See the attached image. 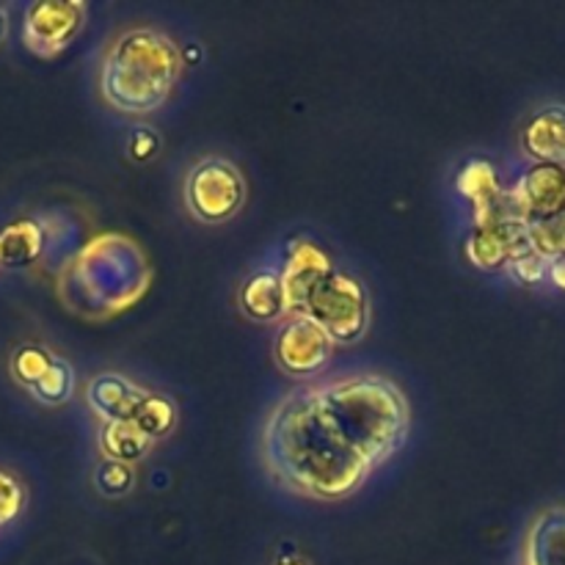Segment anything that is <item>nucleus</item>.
Returning a JSON list of instances; mask_svg holds the SVG:
<instances>
[{
  "mask_svg": "<svg viewBox=\"0 0 565 565\" xmlns=\"http://www.w3.org/2000/svg\"><path fill=\"white\" fill-rule=\"evenodd\" d=\"M86 28V3L81 0H42L28 6L22 42L39 58L64 53Z\"/></svg>",
  "mask_w": 565,
  "mask_h": 565,
  "instance_id": "39448f33",
  "label": "nucleus"
},
{
  "mask_svg": "<svg viewBox=\"0 0 565 565\" xmlns=\"http://www.w3.org/2000/svg\"><path fill=\"white\" fill-rule=\"evenodd\" d=\"M458 188L467 199H472L475 210H478V221L483 218L491 210V204L497 202V196L502 193L500 180H497L494 166L486 163V160H472L467 169L461 171V180H458Z\"/></svg>",
  "mask_w": 565,
  "mask_h": 565,
  "instance_id": "dca6fc26",
  "label": "nucleus"
},
{
  "mask_svg": "<svg viewBox=\"0 0 565 565\" xmlns=\"http://www.w3.org/2000/svg\"><path fill=\"white\" fill-rule=\"evenodd\" d=\"M132 154H136L138 160H147L152 158L154 152H158V138H154L152 130H141L136 138H132Z\"/></svg>",
  "mask_w": 565,
  "mask_h": 565,
  "instance_id": "b1692460",
  "label": "nucleus"
},
{
  "mask_svg": "<svg viewBox=\"0 0 565 565\" xmlns=\"http://www.w3.org/2000/svg\"><path fill=\"white\" fill-rule=\"evenodd\" d=\"M53 359L55 356L47 351V348L25 345L14 353V359H11V373H14V379L20 381L25 390H31V386L36 384L44 373H47V367L53 364Z\"/></svg>",
  "mask_w": 565,
  "mask_h": 565,
  "instance_id": "aec40b11",
  "label": "nucleus"
},
{
  "mask_svg": "<svg viewBox=\"0 0 565 565\" xmlns=\"http://www.w3.org/2000/svg\"><path fill=\"white\" fill-rule=\"evenodd\" d=\"M279 565H307L303 561H281Z\"/></svg>",
  "mask_w": 565,
  "mask_h": 565,
  "instance_id": "bb28decb",
  "label": "nucleus"
},
{
  "mask_svg": "<svg viewBox=\"0 0 565 565\" xmlns=\"http://www.w3.org/2000/svg\"><path fill=\"white\" fill-rule=\"evenodd\" d=\"M527 224H486L472 232L467 243V254L478 268L497 270L505 268L513 257L530 252Z\"/></svg>",
  "mask_w": 565,
  "mask_h": 565,
  "instance_id": "9d476101",
  "label": "nucleus"
},
{
  "mask_svg": "<svg viewBox=\"0 0 565 565\" xmlns=\"http://www.w3.org/2000/svg\"><path fill=\"white\" fill-rule=\"evenodd\" d=\"M182 53L169 33L138 25L110 42L99 70V94L121 114H152L180 81Z\"/></svg>",
  "mask_w": 565,
  "mask_h": 565,
  "instance_id": "f03ea898",
  "label": "nucleus"
},
{
  "mask_svg": "<svg viewBox=\"0 0 565 565\" xmlns=\"http://www.w3.org/2000/svg\"><path fill=\"white\" fill-rule=\"evenodd\" d=\"M530 243H533L535 252L546 259L565 257V207L557 213L546 215V218L530 221L527 224Z\"/></svg>",
  "mask_w": 565,
  "mask_h": 565,
  "instance_id": "6ab92c4d",
  "label": "nucleus"
},
{
  "mask_svg": "<svg viewBox=\"0 0 565 565\" xmlns=\"http://www.w3.org/2000/svg\"><path fill=\"white\" fill-rule=\"evenodd\" d=\"M182 193L193 218L202 224H224L246 204V180L232 160L210 154L188 171Z\"/></svg>",
  "mask_w": 565,
  "mask_h": 565,
  "instance_id": "20e7f679",
  "label": "nucleus"
},
{
  "mask_svg": "<svg viewBox=\"0 0 565 565\" xmlns=\"http://www.w3.org/2000/svg\"><path fill=\"white\" fill-rule=\"evenodd\" d=\"M97 441L99 452H103V461L130 463V467L136 461H141L154 445L132 423H103L99 425Z\"/></svg>",
  "mask_w": 565,
  "mask_h": 565,
  "instance_id": "4468645a",
  "label": "nucleus"
},
{
  "mask_svg": "<svg viewBox=\"0 0 565 565\" xmlns=\"http://www.w3.org/2000/svg\"><path fill=\"white\" fill-rule=\"evenodd\" d=\"M25 502L28 494L25 486L20 483V478H14L11 472L0 469V527L14 522L22 513V508H25Z\"/></svg>",
  "mask_w": 565,
  "mask_h": 565,
  "instance_id": "4be33fe9",
  "label": "nucleus"
},
{
  "mask_svg": "<svg viewBox=\"0 0 565 565\" xmlns=\"http://www.w3.org/2000/svg\"><path fill=\"white\" fill-rule=\"evenodd\" d=\"M6 28H9V22H6V11L0 9V39L6 36Z\"/></svg>",
  "mask_w": 565,
  "mask_h": 565,
  "instance_id": "a878e982",
  "label": "nucleus"
},
{
  "mask_svg": "<svg viewBox=\"0 0 565 565\" xmlns=\"http://www.w3.org/2000/svg\"><path fill=\"white\" fill-rule=\"evenodd\" d=\"M524 224L546 218L565 207V166L533 163L513 188Z\"/></svg>",
  "mask_w": 565,
  "mask_h": 565,
  "instance_id": "6e6552de",
  "label": "nucleus"
},
{
  "mask_svg": "<svg viewBox=\"0 0 565 565\" xmlns=\"http://www.w3.org/2000/svg\"><path fill=\"white\" fill-rule=\"evenodd\" d=\"M522 149L535 163L565 166V105L535 110L522 130Z\"/></svg>",
  "mask_w": 565,
  "mask_h": 565,
  "instance_id": "9b49d317",
  "label": "nucleus"
},
{
  "mask_svg": "<svg viewBox=\"0 0 565 565\" xmlns=\"http://www.w3.org/2000/svg\"><path fill=\"white\" fill-rule=\"evenodd\" d=\"M149 390L121 373H99L86 384V403L103 423H130Z\"/></svg>",
  "mask_w": 565,
  "mask_h": 565,
  "instance_id": "1a4fd4ad",
  "label": "nucleus"
},
{
  "mask_svg": "<svg viewBox=\"0 0 565 565\" xmlns=\"http://www.w3.org/2000/svg\"><path fill=\"white\" fill-rule=\"evenodd\" d=\"M524 565H565V505L546 508L530 524Z\"/></svg>",
  "mask_w": 565,
  "mask_h": 565,
  "instance_id": "f8f14e48",
  "label": "nucleus"
},
{
  "mask_svg": "<svg viewBox=\"0 0 565 565\" xmlns=\"http://www.w3.org/2000/svg\"><path fill=\"white\" fill-rule=\"evenodd\" d=\"M243 312L252 320L259 323H274V320L285 318L287 303H285V290H281V276L279 270L263 268L257 274L248 276L241 287V296H237Z\"/></svg>",
  "mask_w": 565,
  "mask_h": 565,
  "instance_id": "ddd939ff",
  "label": "nucleus"
},
{
  "mask_svg": "<svg viewBox=\"0 0 565 565\" xmlns=\"http://www.w3.org/2000/svg\"><path fill=\"white\" fill-rule=\"evenodd\" d=\"M331 353H334V342L329 340V334L301 315H292L274 342L276 364L296 379L318 375L331 362Z\"/></svg>",
  "mask_w": 565,
  "mask_h": 565,
  "instance_id": "423d86ee",
  "label": "nucleus"
},
{
  "mask_svg": "<svg viewBox=\"0 0 565 565\" xmlns=\"http://www.w3.org/2000/svg\"><path fill=\"white\" fill-rule=\"evenodd\" d=\"M408 434L412 406L401 386L359 373L287 392L265 417L259 450L279 489L337 502L397 456Z\"/></svg>",
  "mask_w": 565,
  "mask_h": 565,
  "instance_id": "f257e3e1",
  "label": "nucleus"
},
{
  "mask_svg": "<svg viewBox=\"0 0 565 565\" xmlns=\"http://www.w3.org/2000/svg\"><path fill=\"white\" fill-rule=\"evenodd\" d=\"M505 268L511 270L513 279L522 281V285H539L544 276H550V259L541 257L535 248H530V252L513 257Z\"/></svg>",
  "mask_w": 565,
  "mask_h": 565,
  "instance_id": "5701e85b",
  "label": "nucleus"
},
{
  "mask_svg": "<svg viewBox=\"0 0 565 565\" xmlns=\"http://www.w3.org/2000/svg\"><path fill=\"white\" fill-rule=\"evenodd\" d=\"M28 392H31L39 403H47V406L66 403L72 397V392H75V370L70 367L66 359L55 356L53 364L47 367V373H44Z\"/></svg>",
  "mask_w": 565,
  "mask_h": 565,
  "instance_id": "a211bd4d",
  "label": "nucleus"
},
{
  "mask_svg": "<svg viewBox=\"0 0 565 565\" xmlns=\"http://www.w3.org/2000/svg\"><path fill=\"white\" fill-rule=\"evenodd\" d=\"M301 318H309L315 326L329 334L334 345H353L367 334L370 326V298L356 276L334 268L301 307Z\"/></svg>",
  "mask_w": 565,
  "mask_h": 565,
  "instance_id": "7ed1b4c3",
  "label": "nucleus"
},
{
  "mask_svg": "<svg viewBox=\"0 0 565 565\" xmlns=\"http://www.w3.org/2000/svg\"><path fill=\"white\" fill-rule=\"evenodd\" d=\"M550 279L555 281L561 290H565V257L550 259Z\"/></svg>",
  "mask_w": 565,
  "mask_h": 565,
  "instance_id": "393cba45",
  "label": "nucleus"
},
{
  "mask_svg": "<svg viewBox=\"0 0 565 565\" xmlns=\"http://www.w3.org/2000/svg\"><path fill=\"white\" fill-rule=\"evenodd\" d=\"M44 248V232L36 221H14L0 232V265L6 268H28L36 263Z\"/></svg>",
  "mask_w": 565,
  "mask_h": 565,
  "instance_id": "2eb2a0df",
  "label": "nucleus"
},
{
  "mask_svg": "<svg viewBox=\"0 0 565 565\" xmlns=\"http://www.w3.org/2000/svg\"><path fill=\"white\" fill-rule=\"evenodd\" d=\"M334 270L329 254L312 241H296L287 248V259L281 265V290H285V303L287 315L301 312L303 301H307L309 292L326 279V276Z\"/></svg>",
  "mask_w": 565,
  "mask_h": 565,
  "instance_id": "0eeeda50",
  "label": "nucleus"
},
{
  "mask_svg": "<svg viewBox=\"0 0 565 565\" xmlns=\"http://www.w3.org/2000/svg\"><path fill=\"white\" fill-rule=\"evenodd\" d=\"M130 423L136 425V428L141 430L147 439H152V441L166 439V436H169L177 425L174 401L166 395H152V392H149V397L141 403V406H138L136 417H132Z\"/></svg>",
  "mask_w": 565,
  "mask_h": 565,
  "instance_id": "f3484780",
  "label": "nucleus"
},
{
  "mask_svg": "<svg viewBox=\"0 0 565 565\" xmlns=\"http://www.w3.org/2000/svg\"><path fill=\"white\" fill-rule=\"evenodd\" d=\"M94 483L103 494L108 497H121L136 486V472H132L130 463H116V461H103L94 472Z\"/></svg>",
  "mask_w": 565,
  "mask_h": 565,
  "instance_id": "412c9836",
  "label": "nucleus"
}]
</instances>
